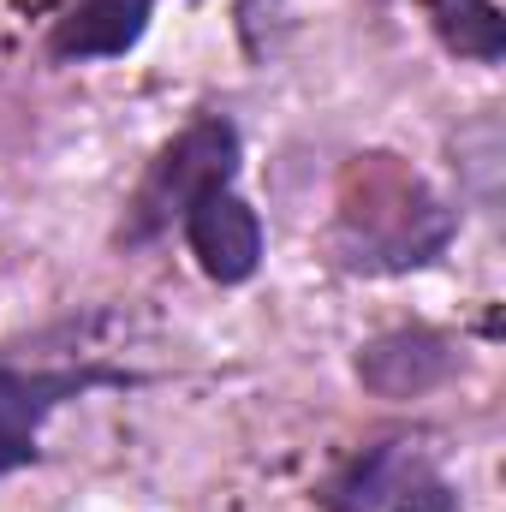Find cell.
I'll return each mask as SVG.
<instances>
[{
	"label": "cell",
	"instance_id": "6da1fadb",
	"mask_svg": "<svg viewBox=\"0 0 506 512\" xmlns=\"http://www.w3.org/2000/svg\"><path fill=\"white\" fill-rule=\"evenodd\" d=\"M239 131L221 114H203L179 131L143 173L126 215V239L143 245L167 227H179L197 268L221 286H245L262 268V221L239 197Z\"/></svg>",
	"mask_w": 506,
	"mask_h": 512
},
{
	"label": "cell",
	"instance_id": "7a4b0ae2",
	"mask_svg": "<svg viewBox=\"0 0 506 512\" xmlns=\"http://www.w3.org/2000/svg\"><path fill=\"white\" fill-rule=\"evenodd\" d=\"M453 215L429 197V185L387 155H370V167H352V191L340 209V251L352 268L399 274L447 251Z\"/></svg>",
	"mask_w": 506,
	"mask_h": 512
},
{
	"label": "cell",
	"instance_id": "3957f363",
	"mask_svg": "<svg viewBox=\"0 0 506 512\" xmlns=\"http://www.w3.org/2000/svg\"><path fill=\"white\" fill-rule=\"evenodd\" d=\"M328 512H459V495L417 441H376L328 483Z\"/></svg>",
	"mask_w": 506,
	"mask_h": 512
},
{
	"label": "cell",
	"instance_id": "277c9868",
	"mask_svg": "<svg viewBox=\"0 0 506 512\" xmlns=\"http://www.w3.org/2000/svg\"><path fill=\"white\" fill-rule=\"evenodd\" d=\"M126 370H6L0 364V477L24 459H36V435L42 423L90 393V387H126Z\"/></svg>",
	"mask_w": 506,
	"mask_h": 512
},
{
	"label": "cell",
	"instance_id": "5b68a950",
	"mask_svg": "<svg viewBox=\"0 0 506 512\" xmlns=\"http://www.w3.org/2000/svg\"><path fill=\"white\" fill-rule=\"evenodd\" d=\"M149 18H155V0H72L48 30V54L66 66L120 60L143 42Z\"/></svg>",
	"mask_w": 506,
	"mask_h": 512
},
{
	"label": "cell",
	"instance_id": "8992f818",
	"mask_svg": "<svg viewBox=\"0 0 506 512\" xmlns=\"http://www.w3.org/2000/svg\"><path fill=\"white\" fill-rule=\"evenodd\" d=\"M358 376L387 399H405V393H423L453 376V346L429 328H399V334H381L364 346Z\"/></svg>",
	"mask_w": 506,
	"mask_h": 512
},
{
	"label": "cell",
	"instance_id": "52a82bcc",
	"mask_svg": "<svg viewBox=\"0 0 506 512\" xmlns=\"http://www.w3.org/2000/svg\"><path fill=\"white\" fill-rule=\"evenodd\" d=\"M429 24L435 36L477 66H501L506 54V18L495 0H429Z\"/></svg>",
	"mask_w": 506,
	"mask_h": 512
}]
</instances>
